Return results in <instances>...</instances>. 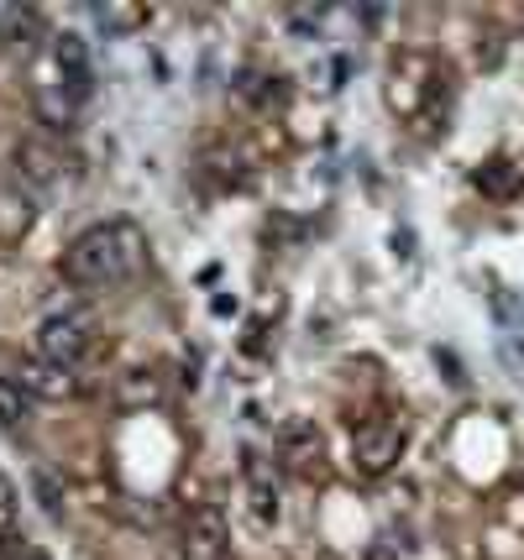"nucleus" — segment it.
Wrapping results in <instances>:
<instances>
[{
    "label": "nucleus",
    "instance_id": "nucleus-1",
    "mask_svg": "<svg viewBox=\"0 0 524 560\" xmlns=\"http://www.w3.org/2000/svg\"><path fill=\"white\" fill-rule=\"evenodd\" d=\"M142 262H148V231L137 220H101L69 242L63 278L74 289H116L126 278H137Z\"/></svg>",
    "mask_w": 524,
    "mask_h": 560
},
{
    "label": "nucleus",
    "instance_id": "nucleus-2",
    "mask_svg": "<svg viewBox=\"0 0 524 560\" xmlns=\"http://www.w3.org/2000/svg\"><path fill=\"white\" fill-rule=\"evenodd\" d=\"M446 69H435V58L424 52H399L388 69V105L404 121H415V131H441L435 121H446Z\"/></svg>",
    "mask_w": 524,
    "mask_h": 560
},
{
    "label": "nucleus",
    "instance_id": "nucleus-3",
    "mask_svg": "<svg viewBox=\"0 0 524 560\" xmlns=\"http://www.w3.org/2000/svg\"><path fill=\"white\" fill-rule=\"evenodd\" d=\"M95 351V319L84 310H63V315H48L37 325V357L58 366H79Z\"/></svg>",
    "mask_w": 524,
    "mask_h": 560
},
{
    "label": "nucleus",
    "instance_id": "nucleus-4",
    "mask_svg": "<svg viewBox=\"0 0 524 560\" xmlns=\"http://www.w3.org/2000/svg\"><path fill=\"white\" fill-rule=\"evenodd\" d=\"M399 456H404V430L388 424V419H373V424H362L351 435V466L362 477H388L399 466Z\"/></svg>",
    "mask_w": 524,
    "mask_h": 560
},
{
    "label": "nucleus",
    "instance_id": "nucleus-5",
    "mask_svg": "<svg viewBox=\"0 0 524 560\" xmlns=\"http://www.w3.org/2000/svg\"><path fill=\"white\" fill-rule=\"evenodd\" d=\"M278 462L289 466L294 477H304V482H321L325 477V440H321V430H315L310 419H289V424L278 430Z\"/></svg>",
    "mask_w": 524,
    "mask_h": 560
},
{
    "label": "nucleus",
    "instance_id": "nucleus-6",
    "mask_svg": "<svg viewBox=\"0 0 524 560\" xmlns=\"http://www.w3.org/2000/svg\"><path fill=\"white\" fill-rule=\"evenodd\" d=\"M231 550V524H225V513L216 503H200V509H189L184 518V556L189 560H225Z\"/></svg>",
    "mask_w": 524,
    "mask_h": 560
},
{
    "label": "nucleus",
    "instance_id": "nucleus-7",
    "mask_svg": "<svg viewBox=\"0 0 524 560\" xmlns=\"http://www.w3.org/2000/svg\"><path fill=\"white\" fill-rule=\"evenodd\" d=\"M53 63H58V90H69V100H90L95 73H90V43H84L79 32H63V37H58Z\"/></svg>",
    "mask_w": 524,
    "mask_h": 560
},
{
    "label": "nucleus",
    "instance_id": "nucleus-8",
    "mask_svg": "<svg viewBox=\"0 0 524 560\" xmlns=\"http://www.w3.org/2000/svg\"><path fill=\"white\" fill-rule=\"evenodd\" d=\"M22 388L32 393V398H53V404H63V398H74L79 393V377L74 366H58V362H26L22 366Z\"/></svg>",
    "mask_w": 524,
    "mask_h": 560
},
{
    "label": "nucleus",
    "instance_id": "nucleus-9",
    "mask_svg": "<svg viewBox=\"0 0 524 560\" xmlns=\"http://www.w3.org/2000/svg\"><path fill=\"white\" fill-rule=\"evenodd\" d=\"M32 424V393L22 388V377H0V430L22 435Z\"/></svg>",
    "mask_w": 524,
    "mask_h": 560
},
{
    "label": "nucleus",
    "instance_id": "nucleus-10",
    "mask_svg": "<svg viewBox=\"0 0 524 560\" xmlns=\"http://www.w3.org/2000/svg\"><path fill=\"white\" fill-rule=\"evenodd\" d=\"M43 37V16L37 11H22V5H11L5 16H0V43L11 52H32V43Z\"/></svg>",
    "mask_w": 524,
    "mask_h": 560
},
{
    "label": "nucleus",
    "instance_id": "nucleus-11",
    "mask_svg": "<svg viewBox=\"0 0 524 560\" xmlns=\"http://www.w3.org/2000/svg\"><path fill=\"white\" fill-rule=\"evenodd\" d=\"M247 498H252L257 524H278V488H273V477H268V466L263 462L247 466Z\"/></svg>",
    "mask_w": 524,
    "mask_h": 560
},
{
    "label": "nucleus",
    "instance_id": "nucleus-12",
    "mask_svg": "<svg viewBox=\"0 0 524 560\" xmlns=\"http://www.w3.org/2000/svg\"><path fill=\"white\" fill-rule=\"evenodd\" d=\"M16 168H22L32 184H53V178H58V152L43 142H22L16 147Z\"/></svg>",
    "mask_w": 524,
    "mask_h": 560
},
{
    "label": "nucleus",
    "instance_id": "nucleus-13",
    "mask_svg": "<svg viewBox=\"0 0 524 560\" xmlns=\"http://www.w3.org/2000/svg\"><path fill=\"white\" fill-rule=\"evenodd\" d=\"M520 184H524V173L514 168V163H503V158L477 173V189H482V195H493V199H509L514 189H520Z\"/></svg>",
    "mask_w": 524,
    "mask_h": 560
},
{
    "label": "nucleus",
    "instance_id": "nucleus-14",
    "mask_svg": "<svg viewBox=\"0 0 524 560\" xmlns=\"http://www.w3.org/2000/svg\"><path fill=\"white\" fill-rule=\"evenodd\" d=\"M16 518H22V498H16V482L0 471V539L16 535Z\"/></svg>",
    "mask_w": 524,
    "mask_h": 560
},
{
    "label": "nucleus",
    "instance_id": "nucleus-15",
    "mask_svg": "<svg viewBox=\"0 0 524 560\" xmlns=\"http://www.w3.org/2000/svg\"><path fill=\"white\" fill-rule=\"evenodd\" d=\"M95 16H101L105 32H131V26L148 22V11H142V5H101Z\"/></svg>",
    "mask_w": 524,
    "mask_h": 560
},
{
    "label": "nucleus",
    "instance_id": "nucleus-16",
    "mask_svg": "<svg viewBox=\"0 0 524 560\" xmlns=\"http://www.w3.org/2000/svg\"><path fill=\"white\" fill-rule=\"evenodd\" d=\"M37 492H43V509H48V513H63V492L53 488L48 466H37Z\"/></svg>",
    "mask_w": 524,
    "mask_h": 560
},
{
    "label": "nucleus",
    "instance_id": "nucleus-17",
    "mask_svg": "<svg viewBox=\"0 0 524 560\" xmlns=\"http://www.w3.org/2000/svg\"><path fill=\"white\" fill-rule=\"evenodd\" d=\"M22 560H48V556H32V550H26V556Z\"/></svg>",
    "mask_w": 524,
    "mask_h": 560
}]
</instances>
